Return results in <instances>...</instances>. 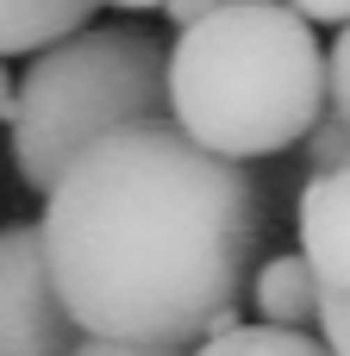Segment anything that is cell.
<instances>
[{
    "label": "cell",
    "instance_id": "10",
    "mask_svg": "<svg viewBox=\"0 0 350 356\" xmlns=\"http://www.w3.org/2000/svg\"><path fill=\"white\" fill-rule=\"evenodd\" d=\"M319 325H326V350L350 356V294H319Z\"/></svg>",
    "mask_w": 350,
    "mask_h": 356
},
{
    "label": "cell",
    "instance_id": "4",
    "mask_svg": "<svg viewBox=\"0 0 350 356\" xmlns=\"http://www.w3.org/2000/svg\"><path fill=\"white\" fill-rule=\"evenodd\" d=\"M75 344L81 338L44 275L38 232L6 225L0 232V356H69Z\"/></svg>",
    "mask_w": 350,
    "mask_h": 356
},
{
    "label": "cell",
    "instance_id": "5",
    "mask_svg": "<svg viewBox=\"0 0 350 356\" xmlns=\"http://www.w3.org/2000/svg\"><path fill=\"white\" fill-rule=\"evenodd\" d=\"M301 263L313 294H350V163L313 169L301 188Z\"/></svg>",
    "mask_w": 350,
    "mask_h": 356
},
{
    "label": "cell",
    "instance_id": "9",
    "mask_svg": "<svg viewBox=\"0 0 350 356\" xmlns=\"http://www.w3.org/2000/svg\"><path fill=\"white\" fill-rule=\"evenodd\" d=\"M326 106L338 125H350V25H338V44L326 50Z\"/></svg>",
    "mask_w": 350,
    "mask_h": 356
},
{
    "label": "cell",
    "instance_id": "2",
    "mask_svg": "<svg viewBox=\"0 0 350 356\" xmlns=\"http://www.w3.org/2000/svg\"><path fill=\"white\" fill-rule=\"evenodd\" d=\"M163 106L207 156L294 150L326 119V50L282 0H219L163 50Z\"/></svg>",
    "mask_w": 350,
    "mask_h": 356
},
{
    "label": "cell",
    "instance_id": "13",
    "mask_svg": "<svg viewBox=\"0 0 350 356\" xmlns=\"http://www.w3.org/2000/svg\"><path fill=\"white\" fill-rule=\"evenodd\" d=\"M69 356H175V350H150V344H100V338H88V344H75Z\"/></svg>",
    "mask_w": 350,
    "mask_h": 356
},
{
    "label": "cell",
    "instance_id": "11",
    "mask_svg": "<svg viewBox=\"0 0 350 356\" xmlns=\"http://www.w3.org/2000/svg\"><path fill=\"white\" fill-rule=\"evenodd\" d=\"M94 13L100 6H125V13H163V19H175V25H188V19H200L207 6H219V0H88Z\"/></svg>",
    "mask_w": 350,
    "mask_h": 356
},
{
    "label": "cell",
    "instance_id": "14",
    "mask_svg": "<svg viewBox=\"0 0 350 356\" xmlns=\"http://www.w3.org/2000/svg\"><path fill=\"white\" fill-rule=\"evenodd\" d=\"M13 119V75H6V63H0V125Z\"/></svg>",
    "mask_w": 350,
    "mask_h": 356
},
{
    "label": "cell",
    "instance_id": "12",
    "mask_svg": "<svg viewBox=\"0 0 350 356\" xmlns=\"http://www.w3.org/2000/svg\"><path fill=\"white\" fill-rule=\"evenodd\" d=\"M301 25H350V0H282Z\"/></svg>",
    "mask_w": 350,
    "mask_h": 356
},
{
    "label": "cell",
    "instance_id": "1",
    "mask_svg": "<svg viewBox=\"0 0 350 356\" xmlns=\"http://www.w3.org/2000/svg\"><path fill=\"white\" fill-rule=\"evenodd\" d=\"M31 232L75 332L182 350L238 325L263 194L238 163L150 119L88 144L50 181Z\"/></svg>",
    "mask_w": 350,
    "mask_h": 356
},
{
    "label": "cell",
    "instance_id": "7",
    "mask_svg": "<svg viewBox=\"0 0 350 356\" xmlns=\"http://www.w3.org/2000/svg\"><path fill=\"white\" fill-rule=\"evenodd\" d=\"M94 19L88 0H0V63L13 50H44Z\"/></svg>",
    "mask_w": 350,
    "mask_h": 356
},
{
    "label": "cell",
    "instance_id": "6",
    "mask_svg": "<svg viewBox=\"0 0 350 356\" xmlns=\"http://www.w3.org/2000/svg\"><path fill=\"white\" fill-rule=\"evenodd\" d=\"M250 307L269 332H307L319 319V294H313V275L301 263V250H282V257H263L257 275H250Z\"/></svg>",
    "mask_w": 350,
    "mask_h": 356
},
{
    "label": "cell",
    "instance_id": "8",
    "mask_svg": "<svg viewBox=\"0 0 350 356\" xmlns=\"http://www.w3.org/2000/svg\"><path fill=\"white\" fill-rule=\"evenodd\" d=\"M194 356H332L307 332H269V325H225L213 338H200Z\"/></svg>",
    "mask_w": 350,
    "mask_h": 356
},
{
    "label": "cell",
    "instance_id": "3",
    "mask_svg": "<svg viewBox=\"0 0 350 356\" xmlns=\"http://www.w3.org/2000/svg\"><path fill=\"white\" fill-rule=\"evenodd\" d=\"M150 119H163V44L138 25H81L44 44L25 81H13V169L50 194L88 144Z\"/></svg>",
    "mask_w": 350,
    "mask_h": 356
}]
</instances>
